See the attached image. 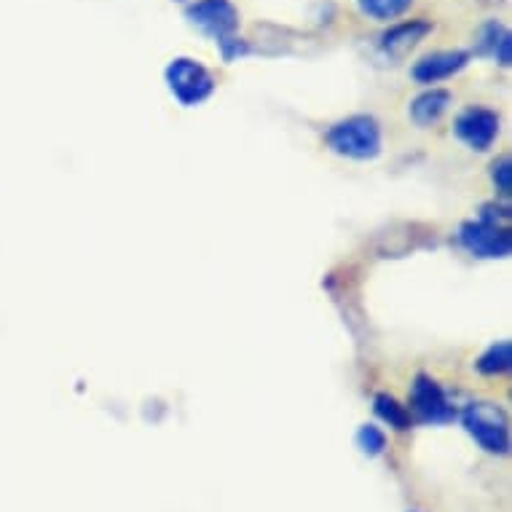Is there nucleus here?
Instances as JSON below:
<instances>
[{
	"label": "nucleus",
	"mask_w": 512,
	"mask_h": 512,
	"mask_svg": "<svg viewBox=\"0 0 512 512\" xmlns=\"http://www.w3.org/2000/svg\"><path fill=\"white\" fill-rule=\"evenodd\" d=\"M325 143L333 153L346 156V159L368 161L381 153V126L376 118L352 116L338 121L328 129Z\"/></svg>",
	"instance_id": "1"
},
{
	"label": "nucleus",
	"mask_w": 512,
	"mask_h": 512,
	"mask_svg": "<svg viewBox=\"0 0 512 512\" xmlns=\"http://www.w3.org/2000/svg\"><path fill=\"white\" fill-rule=\"evenodd\" d=\"M464 429L488 454L510 451V421L496 403H470L462 413Z\"/></svg>",
	"instance_id": "2"
},
{
	"label": "nucleus",
	"mask_w": 512,
	"mask_h": 512,
	"mask_svg": "<svg viewBox=\"0 0 512 512\" xmlns=\"http://www.w3.org/2000/svg\"><path fill=\"white\" fill-rule=\"evenodd\" d=\"M167 86L172 97L185 108L202 105L212 92H215V76L204 68L199 59L177 57L172 59L164 70Z\"/></svg>",
	"instance_id": "3"
},
{
	"label": "nucleus",
	"mask_w": 512,
	"mask_h": 512,
	"mask_svg": "<svg viewBox=\"0 0 512 512\" xmlns=\"http://www.w3.org/2000/svg\"><path fill=\"white\" fill-rule=\"evenodd\" d=\"M185 17L194 27H199L207 38L218 43H226L236 38L239 27V11L231 0H196L188 6Z\"/></svg>",
	"instance_id": "4"
},
{
	"label": "nucleus",
	"mask_w": 512,
	"mask_h": 512,
	"mask_svg": "<svg viewBox=\"0 0 512 512\" xmlns=\"http://www.w3.org/2000/svg\"><path fill=\"white\" fill-rule=\"evenodd\" d=\"M411 411L416 413V419L424 424H448L454 419L456 411L448 403L443 387L437 384L435 378L416 376L411 389Z\"/></svg>",
	"instance_id": "5"
},
{
	"label": "nucleus",
	"mask_w": 512,
	"mask_h": 512,
	"mask_svg": "<svg viewBox=\"0 0 512 512\" xmlns=\"http://www.w3.org/2000/svg\"><path fill=\"white\" fill-rule=\"evenodd\" d=\"M454 132L464 145H470L472 151H488L499 135V116L494 110L472 105L456 116Z\"/></svg>",
	"instance_id": "6"
},
{
	"label": "nucleus",
	"mask_w": 512,
	"mask_h": 512,
	"mask_svg": "<svg viewBox=\"0 0 512 512\" xmlns=\"http://www.w3.org/2000/svg\"><path fill=\"white\" fill-rule=\"evenodd\" d=\"M459 239L478 258H507L512 252V236L507 226H496V223H486V220L464 223Z\"/></svg>",
	"instance_id": "7"
},
{
	"label": "nucleus",
	"mask_w": 512,
	"mask_h": 512,
	"mask_svg": "<svg viewBox=\"0 0 512 512\" xmlns=\"http://www.w3.org/2000/svg\"><path fill=\"white\" fill-rule=\"evenodd\" d=\"M432 30H435V25H432L429 19H408V22H400V25L389 27L387 33L381 35L378 49H381L384 57L403 59L405 54H411L427 35H432Z\"/></svg>",
	"instance_id": "8"
},
{
	"label": "nucleus",
	"mask_w": 512,
	"mask_h": 512,
	"mask_svg": "<svg viewBox=\"0 0 512 512\" xmlns=\"http://www.w3.org/2000/svg\"><path fill=\"white\" fill-rule=\"evenodd\" d=\"M470 62V51L454 49V51H432L427 57H421L416 65H413L411 76L413 81L419 84H437V81H445V78L456 76L459 70L467 68Z\"/></svg>",
	"instance_id": "9"
},
{
	"label": "nucleus",
	"mask_w": 512,
	"mask_h": 512,
	"mask_svg": "<svg viewBox=\"0 0 512 512\" xmlns=\"http://www.w3.org/2000/svg\"><path fill=\"white\" fill-rule=\"evenodd\" d=\"M475 51H478L480 57H491L496 59L502 68H510V59H512V35L510 30L502 25V22H486V25L478 30V41H475Z\"/></svg>",
	"instance_id": "10"
},
{
	"label": "nucleus",
	"mask_w": 512,
	"mask_h": 512,
	"mask_svg": "<svg viewBox=\"0 0 512 512\" xmlns=\"http://www.w3.org/2000/svg\"><path fill=\"white\" fill-rule=\"evenodd\" d=\"M451 102H454V97H451L448 89H427V92L419 94V97L411 102L408 113H411L413 124H437V121L445 116V110L451 108Z\"/></svg>",
	"instance_id": "11"
},
{
	"label": "nucleus",
	"mask_w": 512,
	"mask_h": 512,
	"mask_svg": "<svg viewBox=\"0 0 512 512\" xmlns=\"http://www.w3.org/2000/svg\"><path fill=\"white\" fill-rule=\"evenodd\" d=\"M373 411H376L378 419L387 421L389 427L397 429V432H405V429H411L413 424L411 411L389 395H376V400H373Z\"/></svg>",
	"instance_id": "12"
},
{
	"label": "nucleus",
	"mask_w": 512,
	"mask_h": 512,
	"mask_svg": "<svg viewBox=\"0 0 512 512\" xmlns=\"http://www.w3.org/2000/svg\"><path fill=\"white\" fill-rule=\"evenodd\" d=\"M475 368L483 373V376H502L507 370L512 368V346L510 341H499L488 349L478 362H475Z\"/></svg>",
	"instance_id": "13"
},
{
	"label": "nucleus",
	"mask_w": 512,
	"mask_h": 512,
	"mask_svg": "<svg viewBox=\"0 0 512 512\" xmlns=\"http://www.w3.org/2000/svg\"><path fill=\"white\" fill-rule=\"evenodd\" d=\"M357 6L365 17L389 22V19L403 17L405 11L413 6V0H357Z\"/></svg>",
	"instance_id": "14"
},
{
	"label": "nucleus",
	"mask_w": 512,
	"mask_h": 512,
	"mask_svg": "<svg viewBox=\"0 0 512 512\" xmlns=\"http://www.w3.org/2000/svg\"><path fill=\"white\" fill-rule=\"evenodd\" d=\"M357 445H360V451L365 456H381L384 448H387V435L378 427H373V424H365L357 432Z\"/></svg>",
	"instance_id": "15"
},
{
	"label": "nucleus",
	"mask_w": 512,
	"mask_h": 512,
	"mask_svg": "<svg viewBox=\"0 0 512 512\" xmlns=\"http://www.w3.org/2000/svg\"><path fill=\"white\" fill-rule=\"evenodd\" d=\"M491 180H494L496 191L507 199L512 191V161L507 156L491 164Z\"/></svg>",
	"instance_id": "16"
},
{
	"label": "nucleus",
	"mask_w": 512,
	"mask_h": 512,
	"mask_svg": "<svg viewBox=\"0 0 512 512\" xmlns=\"http://www.w3.org/2000/svg\"><path fill=\"white\" fill-rule=\"evenodd\" d=\"M220 54L226 62H234V59L244 57V54H250V46L242 41V38H231V41L220 43Z\"/></svg>",
	"instance_id": "17"
}]
</instances>
